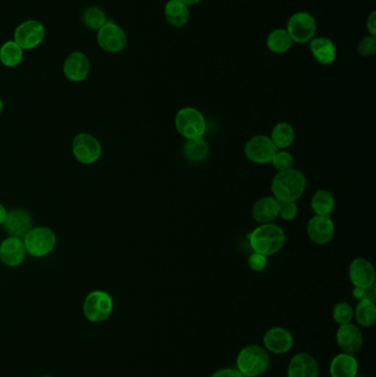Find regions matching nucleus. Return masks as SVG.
I'll return each mask as SVG.
<instances>
[{
  "mask_svg": "<svg viewBox=\"0 0 376 377\" xmlns=\"http://www.w3.org/2000/svg\"><path fill=\"white\" fill-rule=\"evenodd\" d=\"M24 59L22 50L14 40L3 43L0 48V62L7 68H15L22 63Z\"/></svg>",
  "mask_w": 376,
  "mask_h": 377,
  "instance_id": "obj_28",
  "label": "nucleus"
},
{
  "mask_svg": "<svg viewBox=\"0 0 376 377\" xmlns=\"http://www.w3.org/2000/svg\"><path fill=\"white\" fill-rule=\"evenodd\" d=\"M375 269L366 259H353L349 267V277L354 287L368 288L375 285Z\"/></svg>",
  "mask_w": 376,
  "mask_h": 377,
  "instance_id": "obj_18",
  "label": "nucleus"
},
{
  "mask_svg": "<svg viewBox=\"0 0 376 377\" xmlns=\"http://www.w3.org/2000/svg\"><path fill=\"white\" fill-rule=\"evenodd\" d=\"M332 318L339 325L351 323L354 319V309L347 301H340L334 307Z\"/></svg>",
  "mask_w": 376,
  "mask_h": 377,
  "instance_id": "obj_31",
  "label": "nucleus"
},
{
  "mask_svg": "<svg viewBox=\"0 0 376 377\" xmlns=\"http://www.w3.org/2000/svg\"><path fill=\"white\" fill-rule=\"evenodd\" d=\"M310 51L315 61L321 66H330L336 61V45L329 38H313L310 41Z\"/></svg>",
  "mask_w": 376,
  "mask_h": 377,
  "instance_id": "obj_20",
  "label": "nucleus"
},
{
  "mask_svg": "<svg viewBox=\"0 0 376 377\" xmlns=\"http://www.w3.org/2000/svg\"><path fill=\"white\" fill-rule=\"evenodd\" d=\"M209 146L203 138L188 140L183 147V153L188 160L200 162L209 156Z\"/></svg>",
  "mask_w": 376,
  "mask_h": 377,
  "instance_id": "obj_30",
  "label": "nucleus"
},
{
  "mask_svg": "<svg viewBox=\"0 0 376 377\" xmlns=\"http://www.w3.org/2000/svg\"><path fill=\"white\" fill-rule=\"evenodd\" d=\"M286 30L294 43L304 45L315 38L317 22L310 13L299 11L289 18Z\"/></svg>",
  "mask_w": 376,
  "mask_h": 377,
  "instance_id": "obj_7",
  "label": "nucleus"
},
{
  "mask_svg": "<svg viewBox=\"0 0 376 377\" xmlns=\"http://www.w3.org/2000/svg\"><path fill=\"white\" fill-rule=\"evenodd\" d=\"M3 224L6 232L10 236L24 238L33 227V221L29 212L24 208H15L7 213Z\"/></svg>",
  "mask_w": 376,
  "mask_h": 377,
  "instance_id": "obj_16",
  "label": "nucleus"
},
{
  "mask_svg": "<svg viewBox=\"0 0 376 377\" xmlns=\"http://www.w3.org/2000/svg\"><path fill=\"white\" fill-rule=\"evenodd\" d=\"M319 373L318 362L306 352L295 354L287 369V377H319Z\"/></svg>",
  "mask_w": 376,
  "mask_h": 377,
  "instance_id": "obj_17",
  "label": "nucleus"
},
{
  "mask_svg": "<svg viewBox=\"0 0 376 377\" xmlns=\"http://www.w3.org/2000/svg\"><path fill=\"white\" fill-rule=\"evenodd\" d=\"M292 38L289 36L286 29H276L270 32L266 40V45L270 52L275 54H283L288 52L292 47Z\"/></svg>",
  "mask_w": 376,
  "mask_h": 377,
  "instance_id": "obj_24",
  "label": "nucleus"
},
{
  "mask_svg": "<svg viewBox=\"0 0 376 377\" xmlns=\"http://www.w3.org/2000/svg\"><path fill=\"white\" fill-rule=\"evenodd\" d=\"M298 208L296 202H279V215L285 221H292L297 217Z\"/></svg>",
  "mask_w": 376,
  "mask_h": 377,
  "instance_id": "obj_34",
  "label": "nucleus"
},
{
  "mask_svg": "<svg viewBox=\"0 0 376 377\" xmlns=\"http://www.w3.org/2000/svg\"><path fill=\"white\" fill-rule=\"evenodd\" d=\"M164 18L173 28H182L190 18L189 6L179 0H169L164 7Z\"/></svg>",
  "mask_w": 376,
  "mask_h": 377,
  "instance_id": "obj_23",
  "label": "nucleus"
},
{
  "mask_svg": "<svg viewBox=\"0 0 376 377\" xmlns=\"http://www.w3.org/2000/svg\"><path fill=\"white\" fill-rule=\"evenodd\" d=\"M354 319L363 328H371L376 322L375 301L362 299L354 309Z\"/></svg>",
  "mask_w": 376,
  "mask_h": 377,
  "instance_id": "obj_25",
  "label": "nucleus"
},
{
  "mask_svg": "<svg viewBox=\"0 0 376 377\" xmlns=\"http://www.w3.org/2000/svg\"><path fill=\"white\" fill-rule=\"evenodd\" d=\"M294 161L292 153L283 149V151H276L272 164L275 167V169L279 170V171H285V170L292 169V167H294Z\"/></svg>",
  "mask_w": 376,
  "mask_h": 377,
  "instance_id": "obj_32",
  "label": "nucleus"
},
{
  "mask_svg": "<svg viewBox=\"0 0 376 377\" xmlns=\"http://www.w3.org/2000/svg\"><path fill=\"white\" fill-rule=\"evenodd\" d=\"M263 344L269 353L283 355L292 350L294 337L292 332L285 328H270L263 337Z\"/></svg>",
  "mask_w": 376,
  "mask_h": 377,
  "instance_id": "obj_12",
  "label": "nucleus"
},
{
  "mask_svg": "<svg viewBox=\"0 0 376 377\" xmlns=\"http://www.w3.org/2000/svg\"><path fill=\"white\" fill-rule=\"evenodd\" d=\"M3 100H1V98H0V114L3 113Z\"/></svg>",
  "mask_w": 376,
  "mask_h": 377,
  "instance_id": "obj_41",
  "label": "nucleus"
},
{
  "mask_svg": "<svg viewBox=\"0 0 376 377\" xmlns=\"http://www.w3.org/2000/svg\"><path fill=\"white\" fill-rule=\"evenodd\" d=\"M181 3H186L187 6L196 5L201 3L202 0H179Z\"/></svg>",
  "mask_w": 376,
  "mask_h": 377,
  "instance_id": "obj_40",
  "label": "nucleus"
},
{
  "mask_svg": "<svg viewBox=\"0 0 376 377\" xmlns=\"http://www.w3.org/2000/svg\"><path fill=\"white\" fill-rule=\"evenodd\" d=\"M26 247L22 238L9 236L0 244V261L8 267H17L26 259Z\"/></svg>",
  "mask_w": 376,
  "mask_h": 377,
  "instance_id": "obj_19",
  "label": "nucleus"
},
{
  "mask_svg": "<svg viewBox=\"0 0 376 377\" xmlns=\"http://www.w3.org/2000/svg\"><path fill=\"white\" fill-rule=\"evenodd\" d=\"M336 206L334 194L327 190H319L313 195L310 201L311 210L315 215H330Z\"/></svg>",
  "mask_w": 376,
  "mask_h": 377,
  "instance_id": "obj_26",
  "label": "nucleus"
},
{
  "mask_svg": "<svg viewBox=\"0 0 376 377\" xmlns=\"http://www.w3.org/2000/svg\"><path fill=\"white\" fill-rule=\"evenodd\" d=\"M366 26H368V32H370V36H376V13H373L368 16V20H366Z\"/></svg>",
  "mask_w": 376,
  "mask_h": 377,
  "instance_id": "obj_38",
  "label": "nucleus"
},
{
  "mask_svg": "<svg viewBox=\"0 0 376 377\" xmlns=\"http://www.w3.org/2000/svg\"><path fill=\"white\" fill-rule=\"evenodd\" d=\"M279 201L274 197H264L257 200L252 208V217L260 224L272 223L279 217Z\"/></svg>",
  "mask_w": 376,
  "mask_h": 377,
  "instance_id": "obj_21",
  "label": "nucleus"
},
{
  "mask_svg": "<svg viewBox=\"0 0 376 377\" xmlns=\"http://www.w3.org/2000/svg\"><path fill=\"white\" fill-rule=\"evenodd\" d=\"M178 132L187 140L200 139L207 130V122L203 114L194 107H183L175 118Z\"/></svg>",
  "mask_w": 376,
  "mask_h": 377,
  "instance_id": "obj_4",
  "label": "nucleus"
},
{
  "mask_svg": "<svg viewBox=\"0 0 376 377\" xmlns=\"http://www.w3.org/2000/svg\"><path fill=\"white\" fill-rule=\"evenodd\" d=\"M26 251L35 257H43L54 251L56 236L54 231L45 226L32 227L24 238Z\"/></svg>",
  "mask_w": 376,
  "mask_h": 377,
  "instance_id": "obj_5",
  "label": "nucleus"
},
{
  "mask_svg": "<svg viewBox=\"0 0 376 377\" xmlns=\"http://www.w3.org/2000/svg\"><path fill=\"white\" fill-rule=\"evenodd\" d=\"M249 266L253 272H263L267 267V256L254 252L249 257Z\"/></svg>",
  "mask_w": 376,
  "mask_h": 377,
  "instance_id": "obj_35",
  "label": "nucleus"
},
{
  "mask_svg": "<svg viewBox=\"0 0 376 377\" xmlns=\"http://www.w3.org/2000/svg\"><path fill=\"white\" fill-rule=\"evenodd\" d=\"M279 151L270 137L266 134H257L247 141L244 153L249 161L257 164H269Z\"/></svg>",
  "mask_w": 376,
  "mask_h": 377,
  "instance_id": "obj_8",
  "label": "nucleus"
},
{
  "mask_svg": "<svg viewBox=\"0 0 376 377\" xmlns=\"http://www.w3.org/2000/svg\"><path fill=\"white\" fill-rule=\"evenodd\" d=\"M41 377H52V376H41Z\"/></svg>",
  "mask_w": 376,
  "mask_h": 377,
  "instance_id": "obj_43",
  "label": "nucleus"
},
{
  "mask_svg": "<svg viewBox=\"0 0 376 377\" xmlns=\"http://www.w3.org/2000/svg\"><path fill=\"white\" fill-rule=\"evenodd\" d=\"M210 377H244L236 367H224L217 369Z\"/></svg>",
  "mask_w": 376,
  "mask_h": 377,
  "instance_id": "obj_37",
  "label": "nucleus"
},
{
  "mask_svg": "<svg viewBox=\"0 0 376 377\" xmlns=\"http://www.w3.org/2000/svg\"><path fill=\"white\" fill-rule=\"evenodd\" d=\"M307 179L299 170L279 171L272 181L273 197L279 202H296L305 192Z\"/></svg>",
  "mask_w": 376,
  "mask_h": 377,
  "instance_id": "obj_1",
  "label": "nucleus"
},
{
  "mask_svg": "<svg viewBox=\"0 0 376 377\" xmlns=\"http://www.w3.org/2000/svg\"><path fill=\"white\" fill-rule=\"evenodd\" d=\"M45 38V28L38 20H27L19 24L15 30L14 41L22 50L37 48Z\"/></svg>",
  "mask_w": 376,
  "mask_h": 377,
  "instance_id": "obj_9",
  "label": "nucleus"
},
{
  "mask_svg": "<svg viewBox=\"0 0 376 377\" xmlns=\"http://www.w3.org/2000/svg\"><path fill=\"white\" fill-rule=\"evenodd\" d=\"M7 210H6L5 206L3 204L0 203V224H3L5 222L6 217H7Z\"/></svg>",
  "mask_w": 376,
  "mask_h": 377,
  "instance_id": "obj_39",
  "label": "nucleus"
},
{
  "mask_svg": "<svg viewBox=\"0 0 376 377\" xmlns=\"http://www.w3.org/2000/svg\"><path fill=\"white\" fill-rule=\"evenodd\" d=\"M353 297L358 300H362V299H368V300L375 301L376 293L375 285L371 286L368 288H353Z\"/></svg>",
  "mask_w": 376,
  "mask_h": 377,
  "instance_id": "obj_36",
  "label": "nucleus"
},
{
  "mask_svg": "<svg viewBox=\"0 0 376 377\" xmlns=\"http://www.w3.org/2000/svg\"><path fill=\"white\" fill-rule=\"evenodd\" d=\"M358 52L362 56H372L376 52V38L373 36H366L359 43Z\"/></svg>",
  "mask_w": 376,
  "mask_h": 377,
  "instance_id": "obj_33",
  "label": "nucleus"
},
{
  "mask_svg": "<svg viewBox=\"0 0 376 377\" xmlns=\"http://www.w3.org/2000/svg\"><path fill=\"white\" fill-rule=\"evenodd\" d=\"M82 22L88 29L92 31H98L102 26H105L107 20V13L103 9L96 6H91L83 11Z\"/></svg>",
  "mask_w": 376,
  "mask_h": 377,
  "instance_id": "obj_29",
  "label": "nucleus"
},
{
  "mask_svg": "<svg viewBox=\"0 0 376 377\" xmlns=\"http://www.w3.org/2000/svg\"><path fill=\"white\" fill-rule=\"evenodd\" d=\"M72 151L81 164H95L102 156L101 143L90 134H77L72 143Z\"/></svg>",
  "mask_w": 376,
  "mask_h": 377,
  "instance_id": "obj_10",
  "label": "nucleus"
},
{
  "mask_svg": "<svg viewBox=\"0 0 376 377\" xmlns=\"http://www.w3.org/2000/svg\"><path fill=\"white\" fill-rule=\"evenodd\" d=\"M307 233L313 243L326 245L334 240L336 227L329 215H315L308 222Z\"/></svg>",
  "mask_w": 376,
  "mask_h": 377,
  "instance_id": "obj_14",
  "label": "nucleus"
},
{
  "mask_svg": "<svg viewBox=\"0 0 376 377\" xmlns=\"http://www.w3.org/2000/svg\"><path fill=\"white\" fill-rule=\"evenodd\" d=\"M253 251L265 256L279 253L286 242L285 231L273 223L260 224L249 236Z\"/></svg>",
  "mask_w": 376,
  "mask_h": 377,
  "instance_id": "obj_2",
  "label": "nucleus"
},
{
  "mask_svg": "<svg viewBox=\"0 0 376 377\" xmlns=\"http://www.w3.org/2000/svg\"><path fill=\"white\" fill-rule=\"evenodd\" d=\"M91 63L88 56L80 51L70 53L63 64V73L71 82H83L88 79Z\"/></svg>",
  "mask_w": 376,
  "mask_h": 377,
  "instance_id": "obj_15",
  "label": "nucleus"
},
{
  "mask_svg": "<svg viewBox=\"0 0 376 377\" xmlns=\"http://www.w3.org/2000/svg\"><path fill=\"white\" fill-rule=\"evenodd\" d=\"M270 139L279 151L286 149L292 146L295 140L294 127L288 123H279L273 128Z\"/></svg>",
  "mask_w": 376,
  "mask_h": 377,
  "instance_id": "obj_27",
  "label": "nucleus"
},
{
  "mask_svg": "<svg viewBox=\"0 0 376 377\" xmlns=\"http://www.w3.org/2000/svg\"><path fill=\"white\" fill-rule=\"evenodd\" d=\"M270 354L264 346L251 344L244 346L236 357V369L244 377H260L270 367Z\"/></svg>",
  "mask_w": 376,
  "mask_h": 377,
  "instance_id": "obj_3",
  "label": "nucleus"
},
{
  "mask_svg": "<svg viewBox=\"0 0 376 377\" xmlns=\"http://www.w3.org/2000/svg\"><path fill=\"white\" fill-rule=\"evenodd\" d=\"M355 377H363V376H359V375H357V376H355Z\"/></svg>",
  "mask_w": 376,
  "mask_h": 377,
  "instance_id": "obj_42",
  "label": "nucleus"
},
{
  "mask_svg": "<svg viewBox=\"0 0 376 377\" xmlns=\"http://www.w3.org/2000/svg\"><path fill=\"white\" fill-rule=\"evenodd\" d=\"M98 45L109 53H120L127 45L126 32L114 22H107L105 26L98 30L96 36Z\"/></svg>",
  "mask_w": 376,
  "mask_h": 377,
  "instance_id": "obj_11",
  "label": "nucleus"
},
{
  "mask_svg": "<svg viewBox=\"0 0 376 377\" xmlns=\"http://www.w3.org/2000/svg\"><path fill=\"white\" fill-rule=\"evenodd\" d=\"M336 344L342 353L357 355L363 346V335L358 325L351 323L339 325L336 333Z\"/></svg>",
  "mask_w": 376,
  "mask_h": 377,
  "instance_id": "obj_13",
  "label": "nucleus"
},
{
  "mask_svg": "<svg viewBox=\"0 0 376 377\" xmlns=\"http://www.w3.org/2000/svg\"><path fill=\"white\" fill-rule=\"evenodd\" d=\"M114 308L113 299L105 291H95L88 293L83 305V312L86 319L93 323H100L109 319Z\"/></svg>",
  "mask_w": 376,
  "mask_h": 377,
  "instance_id": "obj_6",
  "label": "nucleus"
},
{
  "mask_svg": "<svg viewBox=\"0 0 376 377\" xmlns=\"http://www.w3.org/2000/svg\"><path fill=\"white\" fill-rule=\"evenodd\" d=\"M329 373L331 377H355L359 373V363L354 355L340 353L332 359Z\"/></svg>",
  "mask_w": 376,
  "mask_h": 377,
  "instance_id": "obj_22",
  "label": "nucleus"
}]
</instances>
